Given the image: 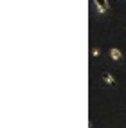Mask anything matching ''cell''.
<instances>
[{"mask_svg":"<svg viewBox=\"0 0 126 128\" xmlns=\"http://www.w3.org/2000/svg\"><path fill=\"white\" fill-rule=\"evenodd\" d=\"M96 2V7L99 13H106L108 11V0H94Z\"/></svg>","mask_w":126,"mask_h":128,"instance_id":"obj_1","label":"cell"},{"mask_svg":"<svg viewBox=\"0 0 126 128\" xmlns=\"http://www.w3.org/2000/svg\"><path fill=\"white\" fill-rule=\"evenodd\" d=\"M103 80H105V83H108V85H112V87H115V80H114V76H112L110 72H103Z\"/></svg>","mask_w":126,"mask_h":128,"instance_id":"obj_2","label":"cell"},{"mask_svg":"<svg viewBox=\"0 0 126 128\" xmlns=\"http://www.w3.org/2000/svg\"><path fill=\"white\" fill-rule=\"evenodd\" d=\"M110 58H112V60H121L123 54H121L119 49H112V50H110Z\"/></svg>","mask_w":126,"mask_h":128,"instance_id":"obj_3","label":"cell"},{"mask_svg":"<svg viewBox=\"0 0 126 128\" xmlns=\"http://www.w3.org/2000/svg\"><path fill=\"white\" fill-rule=\"evenodd\" d=\"M92 56H101V50L97 47H94V49H92Z\"/></svg>","mask_w":126,"mask_h":128,"instance_id":"obj_4","label":"cell"}]
</instances>
